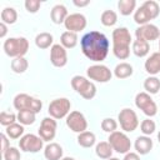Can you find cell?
Returning <instances> with one entry per match:
<instances>
[{
  "instance_id": "6da1fadb",
  "label": "cell",
  "mask_w": 160,
  "mask_h": 160,
  "mask_svg": "<svg viewBox=\"0 0 160 160\" xmlns=\"http://www.w3.org/2000/svg\"><path fill=\"white\" fill-rule=\"evenodd\" d=\"M80 46L82 54L91 61L101 62L106 59L110 49V42L108 38L100 31H89L86 32L81 40Z\"/></svg>"
},
{
  "instance_id": "7a4b0ae2",
  "label": "cell",
  "mask_w": 160,
  "mask_h": 160,
  "mask_svg": "<svg viewBox=\"0 0 160 160\" xmlns=\"http://www.w3.org/2000/svg\"><path fill=\"white\" fill-rule=\"evenodd\" d=\"M112 54L120 60H126L130 56L131 35L126 28H116L112 31Z\"/></svg>"
},
{
  "instance_id": "3957f363",
  "label": "cell",
  "mask_w": 160,
  "mask_h": 160,
  "mask_svg": "<svg viewBox=\"0 0 160 160\" xmlns=\"http://www.w3.org/2000/svg\"><path fill=\"white\" fill-rule=\"evenodd\" d=\"M159 14H160L159 4L154 0H146L145 2H142V5H140V8L135 10L134 21L139 26L146 25V24H150V20L156 19Z\"/></svg>"
},
{
  "instance_id": "277c9868",
  "label": "cell",
  "mask_w": 160,
  "mask_h": 160,
  "mask_svg": "<svg viewBox=\"0 0 160 160\" xmlns=\"http://www.w3.org/2000/svg\"><path fill=\"white\" fill-rule=\"evenodd\" d=\"M2 49L5 54L12 59L25 56V54L29 50V41L26 38H9L4 41Z\"/></svg>"
},
{
  "instance_id": "5b68a950",
  "label": "cell",
  "mask_w": 160,
  "mask_h": 160,
  "mask_svg": "<svg viewBox=\"0 0 160 160\" xmlns=\"http://www.w3.org/2000/svg\"><path fill=\"white\" fill-rule=\"evenodd\" d=\"M71 88L85 100H91L96 95V86L92 81L88 80L85 76L75 75L70 80Z\"/></svg>"
},
{
  "instance_id": "8992f818",
  "label": "cell",
  "mask_w": 160,
  "mask_h": 160,
  "mask_svg": "<svg viewBox=\"0 0 160 160\" xmlns=\"http://www.w3.org/2000/svg\"><path fill=\"white\" fill-rule=\"evenodd\" d=\"M14 108L20 111V110H30L35 114L40 112V110L42 109V101L29 95V94H18L15 98H14Z\"/></svg>"
},
{
  "instance_id": "52a82bcc",
  "label": "cell",
  "mask_w": 160,
  "mask_h": 160,
  "mask_svg": "<svg viewBox=\"0 0 160 160\" xmlns=\"http://www.w3.org/2000/svg\"><path fill=\"white\" fill-rule=\"evenodd\" d=\"M108 141L111 145L112 150L119 152V154H126L131 149V141H130L129 136L122 131L116 130V131L109 134Z\"/></svg>"
},
{
  "instance_id": "ba28073f",
  "label": "cell",
  "mask_w": 160,
  "mask_h": 160,
  "mask_svg": "<svg viewBox=\"0 0 160 160\" xmlns=\"http://www.w3.org/2000/svg\"><path fill=\"white\" fill-rule=\"evenodd\" d=\"M135 105H136L138 109H140L149 118H152V116H155L158 114V105L152 100L150 94H148L146 91L136 94V96H135Z\"/></svg>"
},
{
  "instance_id": "9c48e42d",
  "label": "cell",
  "mask_w": 160,
  "mask_h": 160,
  "mask_svg": "<svg viewBox=\"0 0 160 160\" xmlns=\"http://www.w3.org/2000/svg\"><path fill=\"white\" fill-rule=\"evenodd\" d=\"M70 108H71V102H70L69 99H66V98H58V99H54L49 104L48 111H49V115L51 118L58 120V119L66 118L70 114Z\"/></svg>"
},
{
  "instance_id": "30bf717a",
  "label": "cell",
  "mask_w": 160,
  "mask_h": 160,
  "mask_svg": "<svg viewBox=\"0 0 160 160\" xmlns=\"http://www.w3.org/2000/svg\"><path fill=\"white\" fill-rule=\"evenodd\" d=\"M118 120L120 124V128L125 131V132H132L134 130H136V128L139 126V119L136 112L130 109V108H124L122 110H120L119 115H118Z\"/></svg>"
},
{
  "instance_id": "8fae6325",
  "label": "cell",
  "mask_w": 160,
  "mask_h": 160,
  "mask_svg": "<svg viewBox=\"0 0 160 160\" xmlns=\"http://www.w3.org/2000/svg\"><path fill=\"white\" fill-rule=\"evenodd\" d=\"M19 148L25 152H39L44 148V140L35 134H26L19 140Z\"/></svg>"
},
{
  "instance_id": "7c38bea8",
  "label": "cell",
  "mask_w": 160,
  "mask_h": 160,
  "mask_svg": "<svg viewBox=\"0 0 160 160\" xmlns=\"http://www.w3.org/2000/svg\"><path fill=\"white\" fill-rule=\"evenodd\" d=\"M86 75L90 80H94L96 82H108L112 78L111 70L102 65V64H95L86 69Z\"/></svg>"
},
{
  "instance_id": "4fadbf2b",
  "label": "cell",
  "mask_w": 160,
  "mask_h": 160,
  "mask_svg": "<svg viewBox=\"0 0 160 160\" xmlns=\"http://www.w3.org/2000/svg\"><path fill=\"white\" fill-rule=\"evenodd\" d=\"M66 126L71 131L80 134L82 131H86L88 121H86V118L84 116L82 112L74 110V111H70V114L66 116Z\"/></svg>"
},
{
  "instance_id": "5bb4252c",
  "label": "cell",
  "mask_w": 160,
  "mask_h": 160,
  "mask_svg": "<svg viewBox=\"0 0 160 160\" xmlns=\"http://www.w3.org/2000/svg\"><path fill=\"white\" fill-rule=\"evenodd\" d=\"M135 36H136V40L150 42L160 38V29L151 22L146 25H141L135 30Z\"/></svg>"
},
{
  "instance_id": "9a60e30c",
  "label": "cell",
  "mask_w": 160,
  "mask_h": 160,
  "mask_svg": "<svg viewBox=\"0 0 160 160\" xmlns=\"http://www.w3.org/2000/svg\"><path fill=\"white\" fill-rule=\"evenodd\" d=\"M56 128H58V124H56V120L54 118H51V116L44 118L41 120L40 128L38 130L39 136L44 141H51V140H54V138L56 135Z\"/></svg>"
},
{
  "instance_id": "2e32d148",
  "label": "cell",
  "mask_w": 160,
  "mask_h": 160,
  "mask_svg": "<svg viewBox=\"0 0 160 160\" xmlns=\"http://www.w3.org/2000/svg\"><path fill=\"white\" fill-rule=\"evenodd\" d=\"M50 62L55 68H64L68 64V52L61 44H54L50 48Z\"/></svg>"
},
{
  "instance_id": "e0dca14e",
  "label": "cell",
  "mask_w": 160,
  "mask_h": 160,
  "mask_svg": "<svg viewBox=\"0 0 160 160\" xmlns=\"http://www.w3.org/2000/svg\"><path fill=\"white\" fill-rule=\"evenodd\" d=\"M86 18L80 14V12H74V14H70L65 22H64V26L68 31H71V32H79L81 30H84L86 28Z\"/></svg>"
},
{
  "instance_id": "ac0fdd59",
  "label": "cell",
  "mask_w": 160,
  "mask_h": 160,
  "mask_svg": "<svg viewBox=\"0 0 160 160\" xmlns=\"http://www.w3.org/2000/svg\"><path fill=\"white\" fill-rule=\"evenodd\" d=\"M145 71L150 74V76H155L156 74L160 72V52H152L145 61L144 64Z\"/></svg>"
},
{
  "instance_id": "d6986e66",
  "label": "cell",
  "mask_w": 160,
  "mask_h": 160,
  "mask_svg": "<svg viewBox=\"0 0 160 160\" xmlns=\"http://www.w3.org/2000/svg\"><path fill=\"white\" fill-rule=\"evenodd\" d=\"M134 148L139 155H146L152 149V140L150 136H146V135L138 136L134 142Z\"/></svg>"
},
{
  "instance_id": "ffe728a7",
  "label": "cell",
  "mask_w": 160,
  "mask_h": 160,
  "mask_svg": "<svg viewBox=\"0 0 160 160\" xmlns=\"http://www.w3.org/2000/svg\"><path fill=\"white\" fill-rule=\"evenodd\" d=\"M68 16H69L68 9L62 4H56L51 9V11H50V19H51V21L54 24H58V25L59 24H64Z\"/></svg>"
},
{
  "instance_id": "44dd1931",
  "label": "cell",
  "mask_w": 160,
  "mask_h": 160,
  "mask_svg": "<svg viewBox=\"0 0 160 160\" xmlns=\"http://www.w3.org/2000/svg\"><path fill=\"white\" fill-rule=\"evenodd\" d=\"M62 152L64 150L58 142H49L44 148V156L46 160H61Z\"/></svg>"
},
{
  "instance_id": "7402d4cb",
  "label": "cell",
  "mask_w": 160,
  "mask_h": 160,
  "mask_svg": "<svg viewBox=\"0 0 160 160\" xmlns=\"http://www.w3.org/2000/svg\"><path fill=\"white\" fill-rule=\"evenodd\" d=\"M131 51L138 58H145L150 51V45L142 40H134L131 44Z\"/></svg>"
},
{
  "instance_id": "603a6c76",
  "label": "cell",
  "mask_w": 160,
  "mask_h": 160,
  "mask_svg": "<svg viewBox=\"0 0 160 160\" xmlns=\"http://www.w3.org/2000/svg\"><path fill=\"white\" fill-rule=\"evenodd\" d=\"M76 140H78V144H79L81 148H86V149H88V148H91V146L95 145V142H96V136H95L94 132L86 130V131H82V132L78 134Z\"/></svg>"
},
{
  "instance_id": "cb8c5ba5",
  "label": "cell",
  "mask_w": 160,
  "mask_h": 160,
  "mask_svg": "<svg viewBox=\"0 0 160 160\" xmlns=\"http://www.w3.org/2000/svg\"><path fill=\"white\" fill-rule=\"evenodd\" d=\"M134 69L129 62H120L114 69V75L118 79H128L132 75Z\"/></svg>"
},
{
  "instance_id": "d4e9b609",
  "label": "cell",
  "mask_w": 160,
  "mask_h": 160,
  "mask_svg": "<svg viewBox=\"0 0 160 160\" xmlns=\"http://www.w3.org/2000/svg\"><path fill=\"white\" fill-rule=\"evenodd\" d=\"M112 151L114 150H112L111 145L109 144V141H100L95 146V154L100 159H105V160L110 159L111 155H112Z\"/></svg>"
},
{
  "instance_id": "484cf974",
  "label": "cell",
  "mask_w": 160,
  "mask_h": 160,
  "mask_svg": "<svg viewBox=\"0 0 160 160\" xmlns=\"http://www.w3.org/2000/svg\"><path fill=\"white\" fill-rule=\"evenodd\" d=\"M78 35L76 32H71V31H64L60 36V44L65 48V49H72L76 46L78 44Z\"/></svg>"
},
{
  "instance_id": "4316f807",
  "label": "cell",
  "mask_w": 160,
  "mask_h": 160,
  "mask_svg": "<svg viewBox=\"0 0 160 160\" xmlns=\"http://www.w3.org/2000/svg\"><path fill=\"white\" fill-rule=\"evenodd\" d=\"M52 41H54V38L50 32H40L35 36V45L42 50L52 46Z\"/></svg>"
},
{
  "instance_id": "83f0119b",
  "label": "cell",
  "mask_w": 160,
  "mask_h": 160,
  "mask_svg": "<svg viewBox=\"0 0 160 160\" xmlns=\"http://www.w3.org/2000/svg\"><path fill=\"white\" fill-rule=\"evenodd\" d=\"M136 8V0H119L118 1V9L121 15L128 16L135 11Z\"/></svg>"
},
{
  "instance_id": "f1b7e54d",
  "label": "cell",
  "mask_w": 160,
  "mask_h": 160,
  "mask_svg": "<svg viewBox=\"0 0 160 160\" xmlns=\"http://www.w3.org/2000/svg\"><path fill=\"white\" fill-rule=\"evenodd\" d=\"M0 18H1V22L6 24V25H11V24H15L16 20H18V12L14 8H4L1 10V14H0Z\"/></svg>"
},
{
  "instance_id": "f546056e",
  "label": "cell",
  "mask_w": 160,
  "mask_h": 160,
  "mask_svg": "<svg viewBox=\"0 0 160 160\" xmlns=\"http://www.w3.org/2000/svg\"><path fill=\"white\" fill-rule=\"evenodd\" d=\"M11 70L15 74H22L28 70L29 68V61L25 59V56H20V58H15L11 60Z\"/></svg>"
},
{
  "instance_id": "4dcf8cb0",
  "label": "cell",
  "mask_w": 160,
  "mask_h": 160,
  "mask_svg": "<svg viewBox=\"0 0 160 160\" xmlns=\"http://www.w3.org/2000/svg\"><path fill=\"white\" fill-rule=\"evenodd\" d=\"M5 134L8 135L9 139H19V138H22L24 135V125H21L20 122H14L9 126H6L5 129Z\"/></svg>"
},
{
  "instance_id": "1f68e13d",
  "label": "cell",
  "mask_w": 160,
  "mask_h": 160,
  "mask_svg": "<svg viewBox=\"0 0 160 160\" xmlns=\"http://www.w3.org/2000/svg\"><path fill=\"white\" fill-rule=\"evenodd\" d=\"M144 89L148 94L155 95L160 91V80L156 76H149L144 81Z\"/></svg>"
},
{
  "instance_id": "d6a6232c",
  "label": "cell",
  "mask_w": 160,
  "mask_h": 160,
  "mask_svg": "<svg viewBox=\"0 0 160 160\" xmlns=\"http://www.w3.org/2000/svg\"><path fill=\"white\" fill-rule=\"evenodd\" d=\"M100 21L104 26H114L118 22V14L114 10H105L100 16Z\"/></svg>"
},
{
  "instance_id": "836d02e7",
  "label": "cell",
  "mask_w": 160,
  "mask_h": 160,
  "mask_svg": "<svg viewBox=\"0 0 160 160\" xmlns=\"http://www.w3.org/2000/svg\"><path fill=\"white\" fill-rule=\"evenodd\" d=\"M36 114L30 110H20L18 111V121L21 125H31L35 122Z\"/></svg>"
},
{
  "instance_id": "e575fe53",
  "label": "cell",
  "mask_w": 160,
  "mask_h": 160,
  "mask_svg": "<svg viewBox=\"0 0 160 160\" xmlns=\"http://www.w3.org/2000/svg\"><path fill=\"white\" fill-rule=\"evenodd\" d=\"M140 130H141V132H142L144 135L150 136V135L156 130V124H155L154 120H151L150 118H148V119H145V120L141 121V124H140Z\"/></svg>"
},
{
  "instance_id": "d590c367",
  "label": "cell",
  "mask_w": 160,
  "mask_h": 160,
  "mask_svg": "<svg viewBox=\"0 0 160 160\" xmlns=\"http://www.w3.org/2000/svg\"><path fill=\"white\" fill-rule=\"evenodd\" d=\"M16 120H18V115H15L14 112H10V111H1L0 112V124L5 128L14 124Z\"/></svg>"
},
{
  "instance_id": "8d00e7d4",
  "label": "cell",
  "mask_w": 160,
  "mask_h": 160,
  "mask_svg": "<svg viewBox=\"0 0 160 160\" xmlns=\"http://www.w3.org/2000/svg\"><path fill=\"white\" fill-rule=\"evenodd\" d=\"M101 129L105 132L111 134V132L116 131V129H118V121L115 119H112V118H105V119L101 120Z\"/></svg>"
},
{
  "instance_id": "74e56055",
  "label": "cell",
  "mask_w": 160,
  "mask_h": 160,
  "mask_svg": "<svg viewBox=\"0 0 160 160\" xmlns=\"http://www.w3.org/2000/svg\"><path fill=\"white\" fill-rule=\"evenodd\" d=\"M4 160H20L21 159V154L20 150H18V148L10 146L4 154H2Z\"/></svg>"
},
{
  "instance_id": "f35d334b",
  "label": "cell",
  "mask_w": 160,
  "mask_h": 160,
  "mask_svg": "<svg viewBox=\"0 0 160 160\" xmlns=\"http://www.w3.org/2000/svg\"><path fill=\"white\" fill-rule=\"evenodd\" d=\"M24 5H25V9H26L28 12L35 14V12L39 11V9L41 6V2L39 0H25Z\"/></svg>"
},
{
  "instance_id": "ab89813d",
  "label": "cell",
  "mask_w": 160,
  "mask_h": 160,
  "mask_svg": "<svg viewBox=\"0 0 160 160\" xmlns=\"http://www.w3.org/2000/svg\"><path fill=\"white\" fill-rule=\"evenodd\" d=\"M0 141H1V155L10 148V142H9V138L5 132H2L0 135Z\"/></svg>"
},
{
  "instance_id": "60d3db41",
  "label": "cell",
  "mask_w": 160,
  "mask_h": 160,
  "mask_svg": "<svg viewBox=\"0 0 160 160\" xmlns=\"http://www.w3.org/2000/svg\"><path fill=\"white\" fill-rule=\"evenodd\" d=\"M122 160H140V156H139L138 152H131V151H129V152L125 154V156H124Z\"/></svg>"
},
{
  "instance_id": "b9f144b4",
  "label": "cell",
  "mask_w": 160,
  "mask_h": 160,
  "mask_svg": "<svg viewBox=\"0 0 160 160\" xmlns=\"http://www.w3.org/2000/svg\"><path fill=\"white\" fill-rule=\"evenodd\" d=\"M72 4L75 6H78V8H85V6H88L90 4V0H74Z\"/></svg>"
},
{
  "instance_id": "7bdbcfd3",
  "label": "cell",
  "mask_w": 160,
  "mask_h": 160,
  "mask_svg": "<svg viewBox=\"0 0 160 160\" xmlns=\"http://www.w3.org/2000/svg\"><path fill=\"white\" fill-rule=\"evenodd\" d=\"M6 32H8V25L4 24V22H0V38L4 39Z\"/></svg>"
},
{
  "instance_id": "ee69618b",
  "label": "cell",
  "mask_w": 160,
  "mask_h": 160,
  "mask_svg": "<svg viewBox=\"0 0 160 160\" xmlns=\"http://www.w3.org/2000/svg\"><path fill=\"white\" fill-rule=\"evenodd\" d=\"M61 160H75L74 158H71V156H65V158H62Z\"/></svg>"
},
{
  "instance_id": "f6af8a7d",
  "label": "cell",
  "mask_w": 160,
  "mask_h": 160,
  "mask_svg": "<svg viewBox=\"0 0 160 160\" xmlns=\"http://www.w3.org/2000/svg\"><path fill=\"white\" fill-rule=\"evenodd\" d=\"M108 160H120V159H118V158H112V156H111V158L108 159Z\"/></svg>"
},
{
  "instance_id": "bcb514c9",
  "label": "cell",
  "mask_w": 160,
  "mask_h": 160,
  "mask_svg": "<svg viewBox=\"0 0 160 160\" xmlns=\"http://www.w3.org/2000/svg\"><path fill=\"white\" fill-rule=\"evenodd\" d=\"M158 141H159V142H160V131H159V132H158Z\"/></svg>"
},
{
  "instance_id": "7dc6e473",
  "label": "cell",
  "mask_w": 160,
  "mask_h": 160,
  "mask_svg": "<svg viewBox=\"0 0 160 160\" xmlns=\"http://www.w3.org/2000/svg\"><path fill=\"white\" fill-rule=\"evenodd\" d=\"M159 52H160V38H159Z\"/></svg>"
}]
</instances>
